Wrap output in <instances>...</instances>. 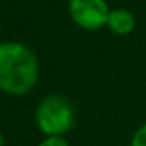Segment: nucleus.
Instances as JSON below:
<instances>
[{
  "instance_id": "nucleus-3",
  "label": "nucleus",
  "mask_w": 146,
  "mask_h": 146,
  "mask_svg": "<svg viewBox=\"0 0 146 146\" xmlns=\"http://www.w3.org/2000/svg\"><path fill=\"white\" fill-rule=\"evenodd\" d=\"M108 14L107 0H69V16L81 29L98 31L105 28Z\"/></svg>"
},
{
  "instance_id": "nucleus-5",
  "label": "nucleus",
  "mask_w": 146,
  "mask_h": 146,
  "mask_svg": "<svg viewBox=\"0 0 146 146\" xmlns=\"http://www.w3.org/2000/svg\"><path fill=\"white\" fill-rule=\"evenodd\" d=\"M129 146H146V122H143L132 132V137H131Z\"/></svg>"
},
{
  "instance_id": "nucleus-7",
  "label": "nucleus",
  "mask_w": 146,
  "mask_h": 146,
  "mask_svg": "<svg viewBox=\"0 0 146 146\" xmlns=\"http://www.w3.org/2000/svg\"><path fill=\"white\" fill-rule=\"evenodd\" d=\"M5 144V139H4V134H2V131H0V146H4Z\"/></svg>"
},
{
  "instance_id": "nucleus-2",
  "label": "nucleus",
  "mask_w": 146,
  "mask_h": 146,
  "mask_svg": "<svg viewBox=\"0 0 146 146\" xmlns=\"http://www.w3.org/2000/svg\"><path fill=\"white\" fill-rule=\"evenodd\" d=\"M35 119L45 136H64L76 125V110L67 98L50 95L40 102Z\"/></svg>"
},
{
  "instance_id": "nucleus-4",
  "label": "nucleus",
  "mask_w": 146,
  "mask_h": 146,
  "mask_svg": "<svg viewBox=\"0 0 146 146\" xmlns=\"http://www.w3.org/2000/svg\"><path fill=\"white\" fill-rule=\"evenodd\" d=\"M136 16L129 9H110L108 19H107V28L117 35V36H127L136 29Z\"/></svg>"
},
{
  "instance_id": "nucleus-6",
  "label": "nucleus",
  "mask_w": 146,
  "mask_h": 146,
  "mask_svg": "<svg viewBox=\"0 0 146 146\" xmlns=\"http://www.w3.org/2000/svg\"><path fill=\"white\" fill-rule=\"evenodd\" d=\"M38 146H69V143L64 136H46V139H43Z\"/></svg>"
},
{
  "instance_id": "nucleus-1",
  "label": "nucleus",
  "mask_w": 146,
  "mask_h": 146,
  "mask_svg": "<svg viewBox=\"0 0 146 146\" xmlns=\"http://www.w3.org/2000/svg\"><path fill=\"white\" fill-rule=\"evenodd\" d=\"M38 58L35 52L17 41L0 43V90L21 96L29 93L38 81Z\"/></svg>"
}]
</instances>
